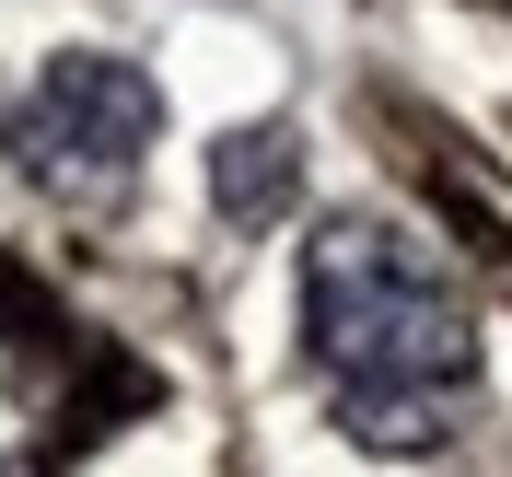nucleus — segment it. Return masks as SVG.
I'll list each match as a JSON object with an SVG mask.
<instances>
[{"label":"nucleus","instance_id":"1","mask_svg":"<svg viewBox=\"0 0 512 477\" xmlns=\"http://www.w3.org/2000/svg\"><path fill=\"white\" fill-rule=\"evenodd\" d=\"M303 350L326 373L338 431L373 454H431L478 396V315L454 268L373 210H338L303 245Z\"/></svg>","mask_w":512,"mask_h":477},{"label":"nucleus","instance_id":"2","mask_svg":"<svg viewBox=\"0 0 512 477\" xmlns=\"http://www.w3.org/2000/svg\"><path fill=\"white\" fill-rule=\"evenodd\" d=\"M163 128V94L140 59H105V47H59V59L24 82V105L0 117V152L24 163L47 198H117L140 175Z\"/></svg>","mask_w":512,"mask_h":477},{"label":"nucleus","instance_id":"3","mask_svg":"<svg viewBox=\"0 0 512 477\" xmlns=\"http://www.w3.org/2000/svg\"><path fill=\"white\" fill-rule=\"evenodd\" d=\"M291 187H303V140L291 128H233V140H210V198H222V222H280Z\"/></svg>","mask_w":512,"mask_h":477}]
</instances>
